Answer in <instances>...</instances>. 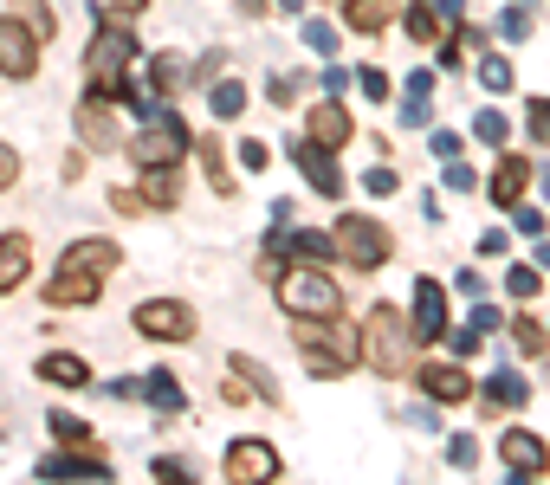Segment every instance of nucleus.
<instances>
[{
  "label": "nucleus",
  "mask_w": 550,
  "mask_h": 485,
  "mask_svg": "<svg viewBox=\"0 0 550 485\" xmlns=\"http://www.w3.org/2000/svg\"><path fill=\"white\" fill-rule=\"evenodd\" d=\"M408 350H415V330L402 324V311L395 304H376L363 324V343H356V356H363L376 376H408Z\"/></svg>",
  "instance_id": "1"
},
{
  "label": "nucleus",
  "mask_w": 550,
  "mask_h": 485,
  "mask_svg": "<svg viewBox=\"0 0 550 485\" xmlns=\"http://www.w3.org/2000/svg\"><path fill=\"white\" fill-rule=\"evenodd\" d=\"M279 304L292 317H337L343 311V291L330 272H311V266H298V272H285L279 279Z\"/></svg>",
  "instance_id": "2"
},
{
  "label": "nucleus",
  "mask_w": 550,
  "mask_h": 485,
  "mask_svg": "<svg viewBox=\"0 0 550 485\" xmlns=\"http://www.w3.org/2000/svg\"><path fill=\"white\" fill-rule=\"evenodd\" d=\"M130 59H136V39L123 33V26H104V33L91 39L85 65H91V85H98V97L123 91V78H130Z\"/></svg>",
  "instance_id": "3"
},
{
  "label": "nucleus",
  "mask_w": 550,
  "mask_h": 485,
  "mask_svg": "<svg viewBox=\"0 0 550 485\" xmlns=\"http://www.w3.org/2000/svg\"><path fill=\"white\" fill-rule=\"evenodd\" d=\"M330 324H337V317H305V324H298V350H305L324 376H343V369L356 363V343L343 337V330H330Z\"/></svg>",
  "instance_id": "4"
},
{
  "label": "nucleus",
  "mask_w": 550,
  "mask_h": 485,
  "mask_svg": "<svg viewBox=\"0 0 550 485\" xmlns=\"http://www.w3.org/2000/svg\"><path fill=\"white\" fill-rule=\"evenodd\" d=\"M130 156H136V169H175V162L188 156V130L156 110V117H149V130L130 143Z\"/></svg>",
  "instance_id": "5"
},
{
  "label": "nucleus",
  "mask_w": 550,
  "mask_h": 485,
  "mask_svg": "<svg viewBox=\"0 0 550 485\" xmlns=\"http://www.w3.org/2000/svg\"><path fill=\"white\" fill-rule=\"evenodd\" d=\"M136 330L156 343H188L195 337V311L175 298H149V304H136Z\"/></svg>",
  "instance_id": "6"
},
{
  "label": "nucleus",
  "mask_w": 550,
  "mask_h": 485,
  "mask_svg": "<svg viewBox=\"0 0 550 485\" xmlns=\"http://www.w3.org/2000/svg\"><path fill=\"white\" fill-rule=\"evenodd\" d=\"M337 253L356 259V272H376L382 259H389V233H382L376 220H343L337 227Z\"/></svg>",
  "instance_id": "7"
},
{
  "label": "nucleus",
  "mask_w": 550,
  "mask_h": 485,
  "mask_svg": "<svg viewBox=\"0 0 550 485\" xmlns=\"http://www.w3.org/2000/svg\"><path fill=\"white\" fill-rule=\"evenodd\" d=\"M0 72L7 78H33L39 72V33L26 20H0Z\"/></svg>",
  "instance_id": "8"
},
{
  "label": "nucleus",
  "mask_w": 550,
  "mask_h": 485,
  "mask_svg": "<svg viewBox=\"0 0 550 485\" xmlns=\"http://www.w3.org/2000/svg\"><path fill=\"white\" fill-rule=\"evenodd\" d=\"M227 479L272 485V479H279V453H272L266 440H233V447H227Z\"/></svg>",
  "instance_id": "9"
},
{
  "label": "nucleus",
  "mask_w": 550,
  "mask_h": 485,
  "mask_svg": "<svg viewBox=\"0 0 550 485\" xmlns=\"http://www.w3.org/2000/svg\"><path fill=\"white\" fill-rule=\"evenodd\" d=\"M499 460L512 466L518 479H544L550 473V447L538 434H525V427H505V440H499Z\"/></svg>",
  "instance_id": "10"
},
{
  "label": "nucleus",
  "mask_w": 550,
  "mask_h": 485,
  "mask_svg": "<svg viewBox=\"0 0 550 485\" xmlns=\"http://www.w3.org/2000/svg\"><path fill=\"white\" fill-rule=\"evenodd\" d=\"M104 291V272H85V266H59V279L46 285V304H91Z\"/></svg>",
  "instance_id": "11"
},
{
  "label": "nucleus",
  "mask_w": 550,
  "mask_h": 485,
  "mask_svg": "<svg viewBox=\"0 0 550 485\" xmlns=\"http://www.w3.org/2000/svg\"><path fill=\"white\" fill-rule=\"evenodd\" d=\"M415 382L428 388L434 401H466L473 395V376H466L460 363H428V369H415Z\"/></svg>",
  "instance_id": "12"
},
{
  "label": "nucleus",
  "mask_w": 550,
  "mask_h": 485,
  "mask_svg": "<svg viewBox=\"0 0 550 485\" xmlns=\"http://www.w3.org/2000/svg\"><path fill=\"white\" fill-rule=\"evenodd\" d=\"M26 272H33V240H26V233H7V240H0V298L26 285Z\"/></svg>",
  "instance_id": "13"
},
{
  "label": "nucleus",
  "mask_w": 550,
  "mask_h": 485,
  "mask_svg": "<svg viewBox=\"0 0 550 485\" xmlns=\"http://www.w3.org/2000/svg\"><path fill=\"white\" fill-rule=\"evenodd\" d=\"M440 330H447V298H440L434 279H421V285H415V337L434 343Z\"/></svg>",
  "instance_id": "14"
},
{
  "label": "nucleus",
  "mask_w": 550,
  "mask_h": 485,
  "mask_svg": "<svg viewBox=\"0 0 550 485\" xmlns=\"http://www.w3.org/2000/svg\"><path fill=\"white\" fill-rule=\"evenodd\" d=\"M305 136L318 149H343V143H350V117H343V104H318V110H311V123H305Z\"/></svg>",
  "instance_id": "15"
},
{
  "label": "nucleus",
  "mask_w": 550,
  "mask_h": 485,
  "mask_svg": "<svg viewBox=\"0 0 550 485\" xmlns=\"http://www.w3.org/2000/svg\"><path fill=\"white\" fill-rule=\"evenodd\" d=\"M292 156H298V169H311V188H318V194H343V175L330 169V156H324L318 143H305V136H298Z\"/></svg>",
  "instance_id": "16"
},
{
  "label": "nucleus",
  "mask_w": 550,
  "mask_h": 485,
  "mask_svg": "<svg viewBox=\"0 0 550 485\" xmlns=\"http://www.w3.org/2000/svg\"><path fill=\"white\" fill-rule=\"evenodd\" d=\"M78 136H85V143H98V149L117 143V123H110V104H104V97H85V110H78Z\"/></svg>",
  "instance_id": "17"
},
{
  "label": "nucleus",
  "mask_w": 550,
  "mask_h": 485,
  "mask_svg": "<svg viewBox=\"0 0 550 485\" xmlns=\"http://www.w3.org/2000/svg\"><path fill=\"white\" fill-rule=\"evenodd\" d=\"M525 188H531V162H525V156H505V162H499V175H492V201L512 207Z\"/></svg>",
  "instance_id": "18"
},
{
  "label": "nucleus",
  "mask_w": 550,
  "mask_h": 485,
  "mask_svg": "<svg viewBox=\"0 0 550 485\" xmlns=\"http://www.w3.org/2000/svg\"><path fill=\"white\" fill-rule=\"evenodd\" d=\"M395 13H402V0H350V7H343V20H350L356 33H382Z\"/></svg>",
  "instance_id": "19"
},
{
  "label": "nucleus",
  "mask_w": 550,
  "mask_h": 485,
  "mask_svg": "<svg viewBox=\"0 0 550 485\" xmlns=\"http://www.w3.org/2000/svg\"><path fill=\"white\" fill-rule=\"evenodd\" d=\"M39 376H46L52 388H85L91 369H85V356H46V363H39Z\"/></svg>",
  "instance_id": "20"
},
{
  "label": "nucleus",
  "mask_w": 550,
  "mask_h": 485,
  "mask_svg": "<svg viewBox=\"0 0 550 485\" xmlns=\"http://www.w3.org/2000/svg\"><path fill=\"white\" fill-rule=\"evenodd\" d=\"M408 39H440V7L434 0H415V7H408Z\"/></svg>",
  "instance_id": "21"
},
{
  "label": "nucleus",
  "mask_w": 550,
  "mask_h": 485,
  "mask_svg": "<svg viewBox=\"0 0 550 485\" xmlns=\"http://www.w3.org/2000/svg\"><path fill=\"white\" fill-rule=\"evenodd\" d=\"M143 201L175 207V169H143Z\"/></svg>",
  "instance_id": "22"
},
{
  "label": "nucleus",
  "mask_w": 550,
  "mask_h": 485,
  "mask_svg": "<svg viewBox=\"0 0 550 485\" xmlns=\"http://www.w3.org/2000/svg\"><path fill=\"white\" fill-rule=\"evenodd\" d=\"M13 13H20V20L33 26V33H46V39L59 33V20H52V7H46V0H13Z\"/></svg>",
  "instance_id": "23"
},
{
  "label": "nucleus",
  "mask_w": 550,
  "mask_h": 485,
  "mask_svg": "<svg viewBox=\"0 0 550 485\" xmlns=\"http://www.w3.org/2000/svg\"><path fill=\"white\" fill-rule=\"evenodd\" d=\"M512 343H518L525 356H544V330L531 324V317H512Z\"/></svg>",
  "instance_id": "24"
},
{
  "label": "nucleus",
  "mask_w": 550,
  "mask_h": 485,
  "mask_svg": "<svg viewBox=\"0 0 550 485\" xmlns=\"http://www.w3.org/2000/svg\"><path fill=\"white\" fill-rule=\"evenodd\" d=\"M52 434H59L65 447H78V453L91 447V440H85V421H72V414H52Z\"/></svg>",
  "instance_id": "25"
},
{
  "label": "nucleus",
  "mask_w": 550,
  "mask_h": 485,
  "mask_svg": "<svg viewBox=\"0 0 550 485\" xmlns=\"http://www.w3.org/2000/svg\"><path fill=\"white\" fill-rule=\"evenodd\" d=\"M182 78H188V72H182V59H175V52H162V59H156V85H162V91H175Z\"/></svg>",
  "instance_id": "26"
},
{
  "label": "nucleus",
  "mask_w": 550,
  "mask_h": 485,
  "mask_svg": "<svg viewBox=\"0 0 550 485\" xmlns=\"http://www.w3.org/2000/svg\"><path fill=\"white\" fill-rule=\"evenodd\" d=\"M531 136H538V143H550V97H531Z\"/></svg>",
  "instance_id": "27"
},
{
  "label": "nucleus",
  "mask_w": 550,
  "mask_h": 485,
  "mask_svg": "<svg viewBox=\"0 0 550 485\" xmlns=\"http://www.w3.org/2000/svg\"><path fill=\"white\" fill-rule=\"evenodd\" d=\"M201 162H208V175H214V188L227 194L233 182H227V169H220V143H201Z\"/></svg>",
  "instance_id": "28"
},
{
  "label": "nucleus",
  "mask_w": 550,
  "mask_h": 485,
  "mask_svg": "<svg viewBox=\"0 0 550 485\" xmlns=\"http://www.w3.org/2000/svg\"><path fill=\"white\" fill-rule=\"evenodd\" d=\"M505 401L518 408V401H525V382H512V376H505V382H492V408H505Z\"/></svg>",
  "instance_id": "29"
},
{
  "label": "nucleus",
  "mask_w": 550,
  "mask_h": 485,
  "mask_svg": "<svg viewBox=\"0 0 550 485\" xmlns=\"http://www.w3.org/2000/svg\"><path fill=\"white\" fill-rule=\"evenodd\" d=\"M479 78H486V91H505V85H512V65H505V59H486V72H479Z\"/></svg>",
  "instance_id": "30"
},
{
  "label": "nucleus",
  "mask_w": 550,
  "mask_h": 485,
  "mask_svg": "<svg viewBox=\"0 0 550 485\" xmlns=\"http://www.w3.org/2000/svg\"><path fill=\"white\" fill-rule=\"evenodd\" d=\"M240 104H246V91H240V85H220V91H214V110H220V117H233Z\"/></svg>",
  "instance_id": "31"
},
{
  "label": "nucleus",
  "mask_w": 550,
  "mask_h": 485,
  "mask_svg": "<svg viewBox=\"0 0 550 485\" xmlns=\"http://www.w3.org/2000/svg\"><path fill=\"white\" fill-rule=\"evenodd\" d=\"M505 285H512V298H531V291H538V272H531V266H512V279H505Z\"/></svg>",
  "instance_id": "32"
},
{
  "label": "nucleus",
  "mask_w": 550,
  "mask_h": 485,
  "mask_svg": "<svg viewBox=\"0 0 550 485\" xmlns=\"http://www.w3.org/2000/svg\"><path fill=\"white\" fill-rule=\"evenodd\" d=\"M13 182H20V156L0 143V188H13Z\"/></svg>",
  "instance_id": "33"
},
{
  "label": "nucleus",
  "mask_w": 550,
  "mask_h": 485,
  "mask_svg": "<svg viewBox=\"0 0 550 485\" xmlns=\"http://www.w3.org/2000/svg\"><path fill=\"white\" fill-rule=\"evenodd\" d=\"M479 136H486V143H505V117H492V110H486V117H479Z\"/></svg>",
  "instance_id": "34"
},
{
  "label": "nucleus",
  "mask_w": 550,
  "mask_h": 485,
  "mask_svg": "<svg viewBox=\"0 0 550 485\" xmlns=\"http://www.w3.org/2000/svg\"><path fill=\"white\" fill-rule=\"evenodd\" d=\"M149 0H110V13H117V20H130V13H143Z\"/></svg>",
  "instance_id": "35"
}]
</instances>
